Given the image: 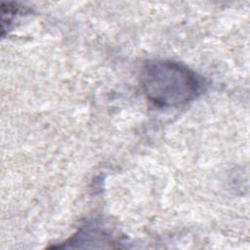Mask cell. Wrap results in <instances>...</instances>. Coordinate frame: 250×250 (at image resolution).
<instances>
[{"mask_svg":"<svg viewBox=\"0 0 250 250\" xmlns=\"http://www.w3.org/2000/svg\"><path fill=\"white\" fill-rule=\"evenodd\" d=\"M141 84L146 99L162 108L185 105L206 87L205 80L196 72L168 60L148 62L143 68Z\"/></svg>","mask_w":250,"mask_h":250,"instance_id":"cell-1","label":"cell"},{"mask_svg":"<svg viewBox=\"0 0 250 250\" xmlns=\"http://www.w3.org/2000/svg\"><path fill=\"white\" fill-rule=\"evenodd\" d=\"M2 11V33L8 31L10 26L13 24V21L16 20L17 16L21 14L24 10L21 7H19L18 4L15 3H3L1 7Z\"/></svg>","mask_w":250,"mask_h":250,"instance_id":"cell-2","label":"cell"}]
</instances>
